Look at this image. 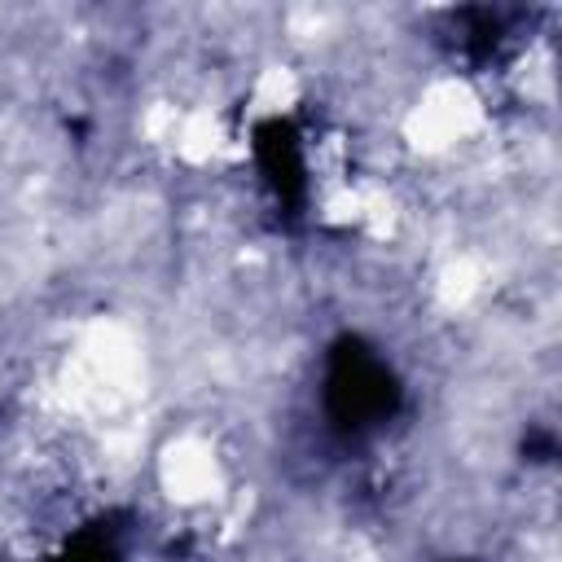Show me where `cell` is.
Wrapping results in <instances>:
<instances>
[{
  "mask_svg": "<svg viewBox=\"0 0 562 562\" xmlns=\"http://www.w3.org/2000/svg\"><path fill=\"white\" fill-rule=\"evenodd\" d=\"M53 562H119V549L105 536V527H83L79 536H70V544Z\"/></svg>",
  "mask_w": 562,
  "mask_h": 562,
  "instance_id": "3957f363",
  "label": "cell"
},
{
  "mask_svg": "<svg viewBox=\"0 0 562 562\" xmlns=\"http://www.w3.org/2000/svg\"><path fill=\"white\" fill-rule=\"evenodd\" d=\"M255 158L277 193V202L285 211H299L303 206V154H299V132L290 119H263L255 123Z\"/></svg>",
  "mask_w": 562,
  "mask_h": 562,
  "instance_id": "7a4b0ae2",
  "label": "cell"
},
{
  "mask_svg": "<svg viewBox=\"0 0 562 562\" xmlns=\"http://www.w3.org/2000/svg\"><path fill=\"white\" fill-rule=\"evenodd\" d=\"M325 408L342 430H364L400 408V382L386 369V360L373 356V347L364 338L342 334L329 347Z\"/></svg>",
  "mask_w": 562,
  "mask_h": 562,
  "instance_id": "6da1fadb",
  "label": "cell"
}]
</instances>
